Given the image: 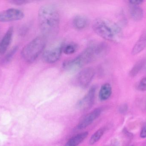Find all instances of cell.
Listing matches in <instances>:
<instances>
[{
    "label": "cell",
    "instance_id": "ffe728a7",
    "mask_svg": "<svg viewBox=\"0 0 146 146\" xmlns=\"http://www.w3.org/2000/svg\"><path fill=\"white\" fill-rule=\"evenodd\" d=\"M137 89L141 91H146V77L141 80L137 85Z\"/></svg>",
    "mask_w": 146,
    "mask_h": 146
},
{
    "label": "cell",
    "instance_id": "d4e9b609",
    "mask_svg": "<svg viewBox=\"0 0 146 146\" xmlns=\"http://www.w3.org/2000/svg\"><path fill=\"white\" fill-rule=\"evenodd\" d=\"M124 133H125V135H127L128 137H129V138H132V137H133V135H132V134L129 133L127 129H124Z\"/></svg>",
    "mask_w": 146,
    "mask_h": 146
},
{
    "label": "cell",
    "instance_id": "3957f363",
    "mask_svg": "<svg viewBox=\"0 0 146 146\" xmlns=\"http://www.w3.org/2000/svg\"><path fill=\"white\" fill-rule=\"evenodd\" d=\"M94 31L105 40L118 42L122 36L121 29L116 23L105 18L96 19L92 24Z\"/></svg>",
    "mask_w": 146,
    "mask_h": 146
},
{
    "label": "cell",
    "instance_id": "7c38bea8",
    "mask_svg": "<svg viewBox=\"0 0 146 146\" xmlns=\"http://www.w3.org/2000/svg\"><path fill=\"white\" fill-rule=\"evenodd\" d=\"M146 47V31L140 37L138 41L135 43L132 50L133 55H138Z\"/></svg>",
    "mask_w": 146,
    "mask_h": 146
},
{
    "label": "cell",
    "instance_id": "2e32d148",
    "mask_svg": "<svg viewBox=\"0 0 146 146\" xmlns=\"http://www.w3.org/2000/svg\"><path fill=\"white\" fill-rule=\"evenodd\" d=\"M146 63L145 59H141L138 61L129 71V75L132 77L137 76V75L145 67Z\"/></svg>",
    "mask_w": 146,
    "mask_h": 146
},
{
    "label": "cell",
    "instance_id": "484cf974",
    "mask_svg": "<svg viewBox=\"0 0 146 146\" xmlns=\"http://www.w3.org/2000/svg\"><path fill=\"white\" fill-rule=\"evenodd\" d=\"M135 146L133 145H131V146Z\"/></svg>",
    "mask_w": 146,
    "mask_h": 146
},
{
    "label": "cell",
    "instance_id": "44dd1931",
    "mask_svg": "<svg viewBox=\"0 0 146 146\" xmlns=\"http://www.w3.org/2000/svg\"><path fill=\"white\" fill-rule=\"evenodd\" d=\"M31 1L28 0H11L9 2L15 5H22L31 2Z\"/></svg>",
    "mask_w": 146,
    "mask_h": 146
},
{
    "label": "cell",
    "instance_id": "d6986e66",
    "mask_svg": "<svg viewBox=\"0 0 146 146\" xmlns=\"http://www.w3.org/2000/svg\"><path fill=\"white\" fill-rule=\"evenodd\" d=\"M19 47L18 46H15L13 47L4 57L2 61L3 64H7L9 63L13 59V57L15 55V53L18 51Z\"/></svg>",
    "mask_w": 146,
    "mask_h": 146
},
{
    "label": "cell",
    "instance_id": "5b68a950",
    "mask_svg": "<svg viewBox=\"0 0 146 146\" xmlns=\"http://www.w3.org/2000/svg\"><path fill=\"white\" fill-rule=\"evenodd\" d=\"M64 44L59 43L53 45L44 51L42 59L46 63L52 64L59 61L63 52Z\"/></svg>",
    "mask_w": 146,
    "mask_h": 146
},
{
    "label": "cell",
    "instance_id": "ba28073f",
    "mask_svg": "<svg viewBox=\"0 0 146 146\" xmlns=\"http://www.w3.org/2000/svg\"><path fill=\"white\" fill-rule=\"evenodd\" d=\"M96 87L95 86L92 87L87 94L78 101L77 106L80 109L86 110L89 109L92 106L95 98Z\"/></svg>",
    "mask_w": 146,
    "mask_h": 146
},
{
    "label": "cell",
    "instance_id": "6da1fadb",
    "mask_svg": "<svg viewBox=\"0 0 146 146\" xmlns=\"http://www.w3.org/2000/svg\"><path fill=\"white\" fill-rule=\"evenodd\" d=\"M110 47L105 43L100 42L91 45L75 58L65 61L62 67L66 70L79 69L85 65L106 55Z\"/></svg>",
    "mask_w": 146,
    "mask_h": 146
},
{
    "label": "cell",
    "instance_id": "9c48e42d",
    "mask_svg": "<svg viewBox=\"0 0 146 146\" xmlns=\"http://www.w3.org/2000/svg\"><path fill=\"white\" fill-rule=\"evenodd\" d=\"M102 109L100 108L95 109L91 113L87 115L77 125L78 129H82L91 125L100 115Z\"/></svg>",
    "mask_w": 146,
    "mask_h": 146
},
{
    "label": "cell",
    "instance_id": "52a82bcc",
    "mask_svg": "<svg viewBox=\"0 0 146 146\" xmlns=\"http://www.w3.org/2000/svg\"><path fill=\"white\" fill-rule=\"evenodd\" d=\"M22 11L16 9H9L0 12V22H7L16 21L24 18Z\"/></svg>",
    "mask_w": 146,
    "mask_h": 146
},
{
    "label": "cell",
    "instance_id": "cb8c5ba5",
    "mask_svg": "<svg viewBox=\"0 0 146 146\" xmlns=\"http://www.w3.org/2000/svg\"><path fill=\"white\" fill-rule=\"evenodd\" d=\"M143 2H144V1H141V0H139V1H136V0L134 1V0H132V1H129V3H130L131 5L139 6V5L141 4Z\"/></svg>",
    "mask_w": 146,
    "mask_h": 146
},
{
    "label": "cell",
    "instance_id": "e0dca14e",
    "mask_svg": "<svg viewBox=\"0 0 146 146\" xmlns=\"http://www.w3.org/2000/svg\"><path fill=\"white\" fill-rule=\"evenodd\" d=\"M105 129L104 128H100L94 133L89 140V145H93L98 142L104 133Z\"/></svg>",
    "mask_w": 146,
    "mask_h": 146
},
{
    "label": "cell",
    "instance_id": "603a6c76",
    "mask_svg": "<svg viewBox=\"0 0 146 146\" xmlns=\"http://www.w3.org/2000/svg\"><path fill=\"white\" fill-rule=\"evenodd\" d=\"M140 136L142 139H146V124H145L141 128V131Z\"/></svg>",
    "mask_w": 146,
    "mask_h": 146
},
{
    "label": "cell",
    "instance_id": "277c9868",
    "mask_svg": "<svg viewBox=\"0 0 146 146\" xmlns=\"http://www.w3.org/2000/svg\"><path fill=\"white\" fill-rule=\"evenodd\" d=\"M47 39L44 35L38 36L27 44L22 49V58L27 62H33L44 51L47 43Z\"/></svg>",
    "mask_w": 146,
    "mask_h": 146
},
{
    "label": "cell",
    "instance_id": "8992f818",
    "mask_svg": "<svg viewBox=\"0 0 146 146\" xmlns=\"http://www.w3.org/2000/svg\"><path fill=\"white\" fill-rule=\"evenodd\" d=\"M95 72L94 68L87 67L82 70L77 74L75 79L76 85L85 89L90 85L95 75Z\"/></svg>",
    "mask_w": 146,
    "mask_h": 146
},
{
    "label": "cell",
    "instance_id": "30bf717a",
    "mask_svg": "<svg viewBox=\"0 0 146 146\" xmlns=\"http://www.w3.org/2000/svg\"><path fill=\"white\" fill-rule=\"evenodd\" d=\"M13 34V27H10L0 41V55H3L7 51L12 41Z\"/></svg>",
    "mask_w": 146,
    "mask_h": 146
},
{
    "label": "cell",
    "instance_id": "4fadbf2b",
    "mask_svg": "<svg viewBox=\"0 0 146 146\" xmlns=\"http://www.w3.org/2000/svg\"><path fill=\"white\" fill-rule=\"evenodd\" d=\"M88 135V132L78 134L71 138L64 146H77L87 137Z\"/></svg>",
    "mask_w": 146,
    "mask_h": 146
},
{
    "label": "cell",
    "instance_id": "8fae6325",
    "mask_svg": "<svg viewBox=\"0 0 146 146\" xmlns=\"http://www.w3.org/2000/svg\"><path fill=\"white\" fill-rule=\"evenodd\" d=\"M88 24L89 20L85 15H78L73 18V26L77 30H84L87 27Z\"/></svg>",
    "mask_w": 146,
    "mask_h": 146
},
{
    "label": "cell",
    "instance_id": "7402d4cb",
    "mask_svg": "<svg viewBox=\"0 0 146 146\" xmlns=\"http://www.w3.org/2000/svg\"><path fill=\"white\" fill-rule=\"evenodd\" d=\"M128 109V106L127 104H123L119 107V112L121 114H125L127 111Z\"/></svg>",
    "mask_w": 146,
    "mask_h": 146
},
{
    "label": "cell",
    "instance_id": "9a60e30c",
    "mask_svg": "<svg viewBox=\"0 0 146 146\" xmlns=\"http://www.w3.org/2000/svg\"><path fill=\"white\" fill-rule=\"evenodd\" d=\"M129 13L132 19L135 21H139L144 17V11L139 6L131 5L129 8Z\"/></svg>",
    "mask_w": 146,
    "mask_h": 146
},
{
    "label": "cell",
    "instance_id": "7a4b0ae2",
    "mask_svg": "<svg viewBox=\"0 0 146 146\" xmlns=\"http://www.w3.org/2000/svg\"><path fill=\"white\" fill-rule=\"evenodd\" d=\"M39 26L46 37H53L58 33L60 25V16L57 7L48 3L42 6L38 12Z\"/></svg>",
    "mask_w": 146,
    "mask_h": 146
},
{
    "label": "cell",
    "instance_id": "5bb4252c",
    "mask_svg": "<svg viewBox=\"0 0 146 146\" xmlns=\"http://www.w3.org/2000/svg\"><path fill=\"white\" fill-rule=\"evenodd\" d=\"M112 93V87L109 83H105L101 86L99 94L101 101H106L110 98Z\"/></svg>",
    "mask_w": 146,
    "mask_h": 146
},
{
    "label": "cell",
    "instance_id": "ac0fdd59",
    "mask_svg": "<svg viewBox=\"0 0 146 146\" xmlns=\"http://www.w3.org/2000/svg\"><path fill=\"white\" fill-rule=\"evenodd\" d=\"M78 49V45L74 43H69L64 45L63 52L66 55H72L76 52Z\"/></svg>",
    "mask_w": 146,
    "mask_h": 146
}]
</instances>
